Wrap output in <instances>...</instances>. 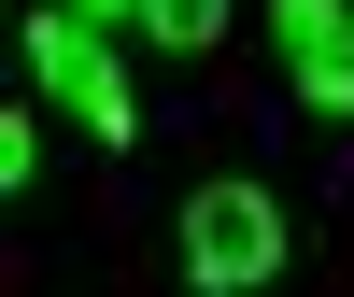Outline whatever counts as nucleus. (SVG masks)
Here are the masks:
<instances>
[{
    "mask_svg": "<svg viewBox=\"0 0 354 297\" xmlns=\"http://www.w3.org/2000/svg\"><path fill=\"white\" fill-rule=\"evenodd\" d=\"M283 28V71H298L312 113H354V0H270Z\"/></svg>",
    "mask_w": 354,
    "mask_h": 297,
    "instance_id": "3",
    "label": "nucleus"
},
{
    "mask_svg": "<svg viewBox=\"0 0 354 297\" xmlns=\"http://www.w3.org/2000/svg\"><path fill=\"white\" fill-rule=\"evenodd\" d=\"M142 43H156V57H198V43H227V0H142Z\"/></svg>",
    "mask_w": 354,
    "mask_h": 297,
    "instance_id": "4",
    "label": "nucleus"
},
{
    "mask_svg": "<svg viewBox=\"0 0 354 297\" xmlns=\"http://www.w3.org/2000/svg\"><path fill=\"white\" fill-rule=\"evenodd\" d=\"M0 184H43V113H0Z\"/></svg>",
    "mask_w": 354,
    "mask_h": 297,
    "instance_id": "5",
    "label": "nucleus"
},
{
    "mask_svg": "<svg viewBox=\"0 0 354 297\" xmlns=\"http://www.w3.org/2000/svg\"><path fill=\"white\" fill-rule=\"evenodd\" d=\"M28 71H43V99H57V113H85L100 142H128V128H142V99H128V71H113L100 15H71V0H57V15H28Z\"/></svg>",
    "mask_w": 354,
    "mask_h": 297,
    "instance_id": "2",
    "label": "nucleus"
},
{
    "mask_svg": "<svg viewBox=\"0 0 354 297\" xmlns=\"http://www.w3.org/2000/svg\"><path fill=\"white\" fill-rule=\"evenodd\" d=\"M270 269H283V198L241 184V170H213L185 198V283L198 297H270Z\"/></svg>",
    "mask_w": 354,
    "mask_h": 297,
    "instance_id": "1",
    "label": "nucleus"
},
{
    "mask_svg": "<svg viewBox=\"0 0 354 297\" xmlns=\"http://www.w3.org/2000/svg\"><path fill=\"white\" fill-rule=\"evenodd\" d=\"M71 15H142V0H71Z\"/></svg>",
    "mask_w": 354,
    "mask_h": 297,
    "instance_id": "6",
    "label": "nucleus"
}]
</instances>
